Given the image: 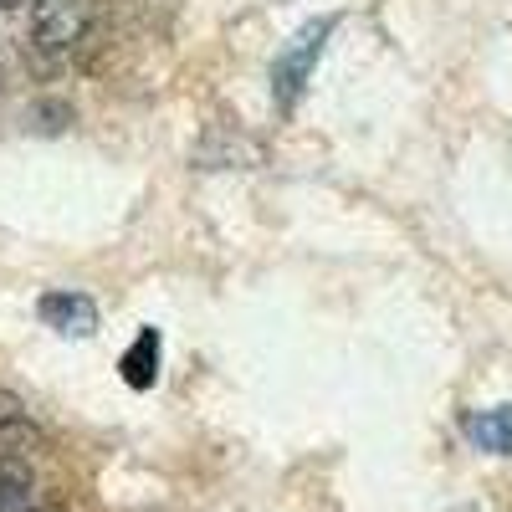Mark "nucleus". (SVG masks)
<instances>
[{
    "label": "nucleus",
    "instance_id": "obj_3",
    "mask_svg": "<svg viewBox=\"0 0 512 512\" xmlns=\"http://www.w3.org/2000/svg\"><path fill=\"white\" fill-rule=\"evenodd\" d=\"M36 318L47 323V328H57L62 338H88V333H98V303L88 292H41L36 297Z\"/></svg>",
    "mask_w": 512,
    "mask_h": 512
},
{
    "label": "nucleus",
    "instance_id": "obj_1",
    "mask_svg": "<svg viewBox=\"0 0 512 512\" xmlns=\"http://www.w3.org/2000/svg\"><path fill=\"white\" fill-rule=\"evenodd\" d=\"M333 26H338V16L308 21V26L282 47V57L272 62V98H277V113H292L297 103H303L308 77H313V67H318V57H323V47H328Z\"/></svg>",
    "mask_w": 512,
    "mask_h": 512
},
{
    "label": "nucleus",
    "instance_id": "obj_8",
    "mask_svg": "<svg viewBox=\"0 0 512 512\" xmlns=\"http://www.w3.org/2000/svg\"><path fill=\"white\" fill-rule=\"evenodd\" d=\"M0 6H21V0H0Z\"/></svg>",
    "mask_w": 512,
    "mask_h": 512
},
{
    "label": "nucleus",
    "instance_id": "obj_2",
    "mask_svg": "<svg viewBox=\"0 0 512 512\" xmlns=\"http://www.w3.org/2000/svg\"><path fill=\"white\" fill-rule=\"evenodd\" d=\"M93 21V0H31V16H26V31H31V47L36 52H67L72 41H82Z\"/></svg>",
    "mask_w": 512,
    "mask_h": 512
},
{
    "label": "nucleus",
    "instance_id": "obj_7",
    "mask_svg": "<svg viewBox=\"0 0 512 512\" xmlns=\"http://www.w3.org/2000/svg\"><path fill=\"white\" fill-rule=\"evenodd\" d=\"M31 497H36V477L26 456L0 451V512H31Z\"/></svg>",
    "mask_w": 512,
    "mask_h": 512
},
{
    "label": "nucleus",
    "instance_id": "obj_6",
    "mask_svg": "<svg viewBox=\"0 0 512 512\" xmlns=\"http://www.w3.org/2000/svg\"><path fill=\"white\" fill-rule=\"evenodd\" d=\"M466 436H472V446L487 451V456H512V405L466 415Z\"/></svg>",
    "mask_w": 512,
    "mask_h": 512
},
{
    "label": "nucleus",
    "instance_id": "obj_4",
    "mask_svg": "<svg viewBox=\"0 0 512 512\" xmlns=\"http://www.w3.org/2000/svg\"><path fill=\"white\" fill-rule=\"evenodd\" d=\"M41 446V425L31 420V410L21 405V395L11 390H0V451H11V456H26Z\"/></svg>",
    "mask_w": 512,
    "mask_h": 512
},
{
    "label": "nucleus",
    "instance_id": "obj_5",
    "mask_svg": "<svg viewBox=\"0 0 512 512\" xmlns=\"http://www.w3.org/2000/svg\"><path fill=\"white\" fill-rule=\"evenodd\" d=\"M118 374H123L128 390H154V379H159V328H144L134 344L123 349Z\"/></svg>",
    "mask_w": 512,
    "mask_h": 512
}]
</instances>
